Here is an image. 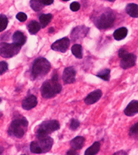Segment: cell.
<instances>
[{"mask_svg": "<svg viewBox=\"0 0 138 155\" xmlns=\"http://www.w3.org/2000/svg\"><path fill=\"white\" fill-rule=\"evenodd\" d=\"M62 86L59 82L58 75H54L52 78L46 81L41 88L42 97L45 99H50L55 97L61 91Z\"/></svg>", "mask_w": 138, "mask_h": 155, "instance_id": "obj_1", "label": "cell"}, {"mask_svg": "<svg viewBox=\"0 0 138 155\" xmlns=\"http://www.w3.org/2000/svg\"><path fill=\"white\" fill-rule=\"evenodd\" d=\"M28 122L27 119L22 116H18V118H14L12 123L10 124L8 129V134L11 136L15 138H22L27 130Z\"/></svg>", "mask_w": 138, "mask_h": 155, "instance_id": "obj_2", "label": "cell"}, {"mask_svg": "<svg viewBox=\"0 0 138 155\" xmlns=\"http://www.w3.org/2000/svg\"><path fill=\"white\" fill-rule=\"evenodd\" d=\"M53 145V139L50 137L46 136L37 138V141L31 143L30 150L31 153L36 154H41L49 152Z\"/></svg>", "mask_w": 138, "mask_h": 155, "instance_id": "obj_3", "label": "cell"}, {"mask_svg": "<svg viewBox=\"0 0 138 155\" xmlns=\"http://www.w3.org/2000/svg\"><path fill=\"white\" fill-rule=\"evenodd\" d=\"M50 63L45 58H38L35 61L31 68V76L33 79L41 78L50 71Z\"/></svg>", "mask_w": 138, "mask_h": 155, "instance_id": "obj_4", "label": "cell"}, {"mask_svg": "<svg viewBox=\"0 0 138 155\" xmlns=\"http://www.w3.org/2000/svg\"><path fill=\"white\" fill-rule=\"evenodd\" d=\"M60 129V123L57 120H47L38 125L37 128V137L41 138V137L48 136L50 134L53 133Z\"/></svg>", "mask_w": 138, "mask_h": 155, "instance_id": "obj_5", "label": "cell"}, {"mask_svg": "<svg viewBox=\"0 0 138 155\" xmlns=\"http://www.w3.org/2000/svg\"><path fill=\"white\" fill-rule=\"evenodd\" d=\"M115 20V14L112 10H104L100 17L97 19L96 26L100 29H106L113 25V22Z\"/></svg>", "mask_w": 138, "mask_h": 155, "instance_id": "obj_6", "label": "cell"}, {"mask_svg": "<svg viewBox=\"0 0 138 155\" xmlns=\"http://www.w3.org/2000/svg\"><path fill=\"white\" fill-rule=\"evenodd\" d=\"M21 50V46L15 44V43H6L2 42L0 44V56L4 58H10L14 57Z\"/></svg>", "mask_w": 138, "mask_h": 155, "instance_id": "obj_7", "label": "cell"}, {"mask_svg": "<svg viewBox=\"0 0 138 155\" xmlns=\"http://www.w3.org/2000/svg\"><path fill=\"white\" fill-rule=\"evenodd\" d=\"M70 44V40L68 38H61L60 40H57L55 41L53 44L51 45V49L56 51H60V52H66Z\"/></svg>", "mask_w": 138, "mask_h": 155, "instance_id": "obj_8", "label": "cell"}, {"mask_svg": "<svg viewBox=\"0 0 138 155\" xmlns=\"http://www.w3.org/2000/svg\"><path fill=\"white\" fill-rule=\"evenodd\" d=\"M76 71L72 67H66L63 72V81L65 84H72L75 81Z\"/></svg>", "mask_w": 138, "mask_h": 155, "instance_id": "obj_9", "label": "cell"}, {"mask_svg": "<svg viewBox=\"0 0 138 155\" xmlns=\"http://www.w3.org/2000/svg\"><path fill=\"white\" fill-rule=\"evenodd\" d=\"M121 62H120V66L123 69H129L131 67H134L136 63V57L134 54L127 53L125 57L121 58Z\"/></svg>", "mask_w": 138, "mask_h": 155, "instance_id": "obj_10", "label": "cell"}, {"mask_svg": "<svg viewBox=\"0 0 138 155\" xmlns=\"http://www.w3.org/2000/svg\"><path fill=\"white\" fill-rule=\"evenodd\" d=\"M37 99L35 95H29L28 97L23 100L22 106L26 110H30L37 106Z\"/></svg>", "mask_w": 138, "mask_h": 155, "instance_id": "obj_11", "label": "cell"}, {"mask_svg": "<svg viewBox=\"0 0 138 155\" xmlns=\"http://www.w3.org/2000/svg\"><path fill=\"white\" fill-rule=\"evenodd\" d=\"M101 96H102V91L100 90H96L94 91L91 92L89 95L85 99V104H93L96 103L100 100Z\"/></svg>", "mask_w": 138, "mask_h": 155, "instance_id": "obj_12", "label": "cell"}, {"mask_svg": "<svg viewBox=\"0 0 138 155\" xmlns=\"http://www.w3.org/2000/svg\"><path fill=\"white\" fill-rule=\"evenodd\" d=\"M138 113V101H132L131 103L127 106L124 110V114L127 116H133Z\"/></svg>", "mask_w": 138, "mask_h": 155, "instance_id": "obj_13", "label": "cell"}, {"mask_svg": "<svg viewBox=\"0 0 138 155\" xmlns=\"http://www.w3.org/2000/svg\"><path fill=\"white\" fill-rule=\"evenodd\" d=\"M73 31H74V32H76V33L75 32H72V34H71L76 35V36H75V37H73L72 38L73 40L75 41V40H79V39H82L83 38H85L86 33L88 32V28H85V27H83V26H80V27H77V28H75Z\"/></svg>", "mask_w": 138, "mask_h": 155, "instance_id": "obj_14", "label": "cell"}, {"mask_svg": "<svg viewBox=\"0 0 138 155\" xmlns=\"http://www.w3.org/2000/svg\"><path fill=\"white\" fill-rule=\"evenodd\" d=\"M85 139L84 137L81 136H78L75 138L74 139H72L70 141V146L72 149H75V150H79L83 148V146L85 144Z\"/></svg>", "mask_w": 138, "mask_h": 155, "instance_id": "obj_15", "label": "cell"}, {"mask_svg": "<svg viewBox=\"0 0 138 155\" xmlns=\"http://www.w3.org/2000/svg\"><path fill=\"white\" fill-rule=\"evenodd\" d=\"M13 43H15V44L22 47V45L26 42V37L22 32L18 31V32H16L15 33L13 34Z\"/></svg>", "mask_w": 138, "mask_h": 155, "instance_id": "obj_16", "label": "cell"}, {"mask_svg": "<svg viewBox=\"0 0 138 155\" xmlns=\"http://www.w3.org/2000/svg\"><path fill=\"white\" fill-rule=\"evenodd\" d=\"M127 29L126 28H120L114 32L113 38L117 41H121L127 37Z\"/></svg>", "mask_w": 138, "mask_h": 155, "instance_id": "obj_17", "label": "cell"}, {"mask_svg": "<svg viewBox=\"0 0 138 155\" xmlns=\"http://www.w3.org/2000/svg\"><path fill=\"white\" fill-rule=\"evenodd\" d=\"M126 11L132 18H137L138 17V6L135 3H130L126 8Z\"/></svg>", "mask_w": 138, "mask_h": 155, "instance_id": "obj_18", "label": "cell"}, {"mask_svg": "<svg viewBox=\"0 0 138 155\" xmlns=\"http://www.w3.org/2000/svg\"><path fill=\"white\" fill-rule=\"evenodd\" d=\"M100 149V143L95 142L92 146H90L86 151H85V155H94L97 154Z\"/></svg>", "mask_w": 138, "mask_h": 155, "instance_id": "obj_19", "label": "cell"}, {"mask_svg": "<svg viewBox=\"0 0 138 155\" xmlns=\"http://www.w3.org/2000/svg\"><path fill=\"white\" fill-rule=\"evenodd\" d=\"M41 29V25L37 21H31L28 25V31L31 34H37Z\"/></svg>", "mask_w": 138, "mask_h": 155, "instance_id": "obj_20", "label": "cell"}, {"mask_svg": "<svg viewBox=\"0 0 138 155\" xmlns=\"http://www.w3.org/2000/svg\"><path fill=\"white\" fill-rule=\"evenodd\" d=\"M52 19V15L50 13L48 14H43L40 17V23H41V28H46L51 21Z\"/></svg>", "mask_w": 138, "mask_h": 155, "instance_id": "obj_21", "label": "cell"}, {"mask_svg": "<svg viewBox=\"0 0 138 155\" xmlns=\"http://www.w3.org/2000/svg\"><path fill=\"white\" fill-rule=\"evenodd\" d=\"M71 52L73 55L79 59H81L83 57V54H82V47L81 45L79 44H75L71 48Z\"/></svg>", "mask_w": 138, "mask_h": 155, "instance_id": "obj_22", "label": "cell"}, {"mask_svg": "<svg viewBox=\"0 0 138 155\" xmlns=\"http://www.w3.org/2000/svg\"><path fill=\"white\" fill-rule=\"evenodd\" d=\"M30 5H31V8L36 12L41 11L44 7V5L41 3V0H31Z\"/></svg>", "mask_w": 138, "mask_h": 155, "instance_id": "obj_23", "label": "cell"}, {"mask_svg": "<svg viewBox=\"0 0 138 155\" xmlns=\"http://www.w3.org/2000/svg\"><path fill=\"white\" fill-rule=\"evenodd\" d=\"M8 23V21L7 17L3 14H1L0 15V32L6 29Z\"/></svg>", "mask_w": 138, "mask_h": 155, "instance_id": "obj_24", "label": "cell"}, {"mask_svg": "<svg viewBox=\"0 0 138 155\" xmlns=\"http://www.w3.org/2000/svg\"><path fill=\"white\" fill-rule=\"evenodd\" d=\"M98 77H99L104 81H108L110 77V70L105 69L104 71H102L100 72H98L97 74Z\"/></svg>", "mask_w": 138, "mask_h": 155, "instance_id": "obj_25", "label": "cell"}, {"mask_svg": "<svg viewBox=\"0 0 138 155\" xmlns=\"http://www.w3.org/2000/svg\"><path fill=\"white\" fill-rule=\"evenodd\" d=\"M137 132H138V124H135L133 126L131 127L129 131V135L132 137V139H137Z\"/></svg>", "mask_w": 138, "mask_h": 155, "instance_id": "obj_26", "label": "cell"}, {"mask_svg": "<svg viewBox=\"0 0 138 155\" xmlns=\"http://www.w3.org/2000/svg\"><path fill=\"white\" fill-rule=\"evenodd\" d=\"M79 127V122L75 119H72L69 124V128L71 130H76Z\"/></svg>", "mask_w": 138, "mask_h": 155, "instance_id": "obj_27", "label": "cell"}, {"mask_svg": "<svg viewBox=\"0 0 138 155\" xmlns=\"http://www.w3.org/2000/svg\"><path fill=\"white\" fill-rule=\"evenodd\" d=\"M8 65L5 61H0V75H3L8 71Z\"/></svg>", "mask_w": 138, "mask_h": 155, "instance_id": "obj_28", "label": "cell"}, {"mask_svg": "<svg viewBox=\"0 0 138 155\" xmlns=\"http://www.w3.org/2000/svg\"><path fill=\"white\" fill-rule=\"evenodd\" d=\"M17 19L19 20L20 22H25L26 20L27 19V16L26 15V13H22V12H20L17 14V16H16Z\"/></svg>", "mask_w": 138, "mask_h": 155, "instance_id": "obj_29", "label": "cell"}, {"mask_svg": "<svg viewBox=\"0 0 138 155\" xmlns=\"http://www.w3.org/2000/svg\"><path fill=\"white\" fill-rule=\"evenodd\" d=\"M69 8H70V10H71V11H73V12H76V11H78V10H79V8H80V4L79 3H77V2H73V3L70 4Z\"/></svg>", "mask_w": 138, "mask_h": 155, "instance_id": "obj_30", "label": "cell"}, {"mask_svg": "<svg viewBox=\"0 0 138 155\" xmlns=\"http://www.w3.org/2000/svg\"><path fill=\"white\" fill-rule=\"evenodd\" d=\"M127 53H128V52L126 51L125 49H123V48H122V49H121V50H120V51H118V56H119L120 58H123V57H125L126 55H127Z\"/></svg>", "mask_w": 138, "mask_h": 155, "instance_id": "obj_31", "label": "cell"}, {"mask_svg": "<svg viewBox=\"0 0 138 155\" xmlns=\"http://www.w3.org/2000/svg\"><path fill=\"white\" fill-rule=\"evenodd\" d=\"M54 2V0H41V3L43 5H50L52 4Z\"/></svg>", "mask_w": 138, "mask_h": 155, "instance_id": "obj_32", "label": "cell"}, {"mask_svg": "<svg viewBox=\"0 0 138 155\" xmlns=\"http://www.w3.org/2000/svg\"><path fill=\"white\" fill-rule=\"evenodd\" d=\"M67 154H77V153H76V150L75 149H72V150H69L67 152Z\"/></svg>", "mask_w": 138, "mask_h": 155, "instance_id": "obj_33", "label": "cell"}, {"mask_svg": "<svg viewBox=\"0 0 138 155\" xmlns=\"http://www.w3.org/2000/svg\"><path fill=\"white\" fill-rule=\"evenodd\" d=\"M114 154H115V155H116V154H127V153H126V152H123V151H122V152L115 153Z\"/></svg>", "mask_w": 138, "mask_h": 155, "instance_id": "obj_34", "label": "cell"}, {"mask_svg": "<svg viewBox=\"0 0 138 155\" xmlns=\"http://www.w3.org/2000/svg\"><path fill=\"white\" fill-rule=\"evenodd\" d=\"M54 31V29L53 28H51V29H50V31H49V32H52Z\"/></svg>", "mask_w": 138, "mask_h": 155, "instance_id": "obj_35", "label": "cell"}, {"mask_svg": "<svg viewBox=\"0 0 138 155\" xmlns=\"http://www.w3.org/2000/svg\"><path fill=\"white\" fill-rule=\"evenodd\" d=\"M108 1H109V2H114L115 0H108Z\"/></svg>", "mask_w": 138, "mask_h": 155, "instance_id": "obj_36", "label": "cell"}, {"mask_svg": "<svg viewBox=\"0 0 138 155\" xmlns=\"http://www.w3.org/2000/svg\"><path fill=\"white\" fill-rule=\"evenodd\" d=\"M1 116H2V113L0 112V117H1Z\"/></svg>", "mask_w": 138, "mask_h": 155, "instance_id": "obj_37", "label": "cell"}, {"mask_svg": "<svg viewBox=\"0 0 138 155\" xmlns=\"http://www.w3.org/2000/svg\"><path fill=\"white\" fill-rule=\"evenodd\" d=\"M1 101H2V100H1V98H0V103H1Z\"/></svg>", "mask_w": 138, "mask_h": 155, "instance_id": "obj_38", "label": "cell"}, {"mask_svg": "<svg viewBox=\"0 0 138 155\" xmlns=\"http://www.w3.org/2000/svg\"><path fill=\"white\" fill-rule=\"evenodd\" d=\"M63 1H66H66H69V0H63Z\"/></svg>", "mask_w": 138, "mask_h": 155, "instance_id": "obj_39", "label": "cell"}]
</instances>
